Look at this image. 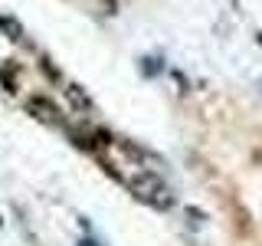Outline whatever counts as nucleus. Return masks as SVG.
<instances>
[{
  "label": "nucleus",
  "mask_w": 262,
  "mask_h": 246,
  "mask_svg": "<svg viewBox=\"0 0 262 246\" xmlns=\"http://www.w3.org/2000/svg\"><path fill=\"white\" fill-rule=\"evenodd\" d=\"M125 184L138 200H144L147 207H154V210H170L174 200H177L174 187L164 180L161 171H151V168H135L131 174H125Z\"/></svg>",
  "instance_id": "nucleus-1"
},
{
  "label": "nucleus",
  "mask_w": 262,
  "mask_h": 246,
  "mask_svg": "<svg viewBox=\"0 0 262 246\" xmlns=\"http://www.w3.org/2000/svg\"><path fill=\"white\" fill-rule=\"evenodd\" d=\"M59 131L76 148H82V151H89V154H102L105 148L115 145V131H108L105 125L92 121V115H76V118H66L62 125H59Z\"/></svg>",
  "instance_id": "nucleus-2"
},
{
  "label": "nucleus",
  "mask_w": 262,
  "mask_h": 246,
  "mask_svg": "<svg viewBox=\"0 0 262 246\" xmlns=\"http://www.w3.org/2000/svg\"><path fill=\"white\" fill-rule=\"evenodd\" d=\"M27 109H30L33 118L46 121V125H56V128H59L62 121H66V115H62V109H59V102H53L49 95H30V98H27Z\"/></svg>",
  "instance_id": "nucleus-3"
},
{
  "label": "nucleus",
  "mask_w": 262,
  "mask_h": 246,
  "mask_svg": "<svg viewBox=\"0 0 262 246\" xmlns=\"http://www.w3.org/2000/svg\"><path fill=\"white\" fill-rule=\"evenodd\" d=\"M62 95H66V102H69V109L76 112V115L95 112V105H92V98H89V92H85L82 86H76V82H62Z\"/></svg>",
  "instance_id": "nucleus-4"
},
{
  "label": "nucleus",
  "mask_w": 262,
  "mask_h": 246,
  "mask_svg": "<svg viewBox=\"0 0 262 246\" xmlns=\"http://www.w3.org/2000/svg\"><path fill=\"white\" fill-rule=\"evenodd\" d=\"M0 33H7V36L20 46H30V36H27V30H23V23L10 13H0Z\"/></svg>",
  "instance_id": "nucleus-5"
},
{
  "label": "nucleus",
  "mask_w": 262,
  "mask_h": 246,
  "mask_svg": "<svg viewBox=\"0 0 262 246\" xmlns=\"http://www.w3.org/2000/svg\"><path fill=\"white\" fill-rule=\"evenodd\" d=\"M138 69H141L144 79H158V76L167 72V63H164L161 56H141V59H138Z\"/></svg>",
  "instance_id": "nucleus-6"
},
{
  "label": "nucleus",
  "mask_w": 262,
  "mask_h": 246,
  "mask_svg": "<svg viewBox=\"0 0 262 246\" xmlns=\"http://www.w3.org/2000/svg\"><path fill=\"white\" fill-rule=\"evenodd\" d=\"M39 69H43V76H46L49 82H56V86H62V82H66L62 69H56V66H53V59H49V56H39Z\"/></svg>",
  "instance_id": "nucleus-7"
},
{
  "label": "nucleus",
  "mask_w": 262,
  "mask_h": 246,
  "mask_svg": "<svg viewBox=\"0 0 262 246\" xmlns=\"http://www.w3.org/2000/svg\"><path fill=\"white\" fill-rule=\"evenodd\" d=\"M187 220H193V227H203L207 223V213L196 210V207H187Z\"/></svg>",
  "instance_id": "nucleus-8"
},
{
  "label": "nucleus",
  "mask_w": 262,
  "mask_h": 246,
  "mask_svg": "<svg viewBox=\"0 0 262 246\" xmlns=\"http://www.w3.org/2000/svg\"><path fill=\"white\" fill-rule=\"evenodd\" d=\"M79 246H102V240H95L92 233H85V236H82V240H79Z\"/></svg>",
  "instance_id": "nucleus-9"
},
{
  "label": "nucleus",
  "mask_w": 262,
  "mask_h": 246,
  "mask_svg": "<svg viewBox=\"0 0 262 246\" xmlns=\"http://www.w3.org/2000/svg\"><path fill=\"white\" fill-rule=\"evenodd\" d=\"M259 89H262V79H259Z\"/></svg>",
  "instance_id": "nucleus-10"
}]
</instances>
